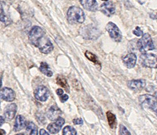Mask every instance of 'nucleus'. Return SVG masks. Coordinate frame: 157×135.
Wrapping results in <instances>:
<instances>
[{
	"instance_id": "obj_1",
	"label": "nucleus",
	"mask_w": 157,
	"mask_h": 135,
	"mask_svg": "<svg viewBox=\"0 0 157 135\" xmlns=\"http://www.w3.org/2000/svg\"><path fill=\"white\" fill-rule=\"evenodd\" d=\"M85 14L82 9L72 6L68 10L67 20L70 24H82L85 21Z\"/></svg>"
},
{
	"instance_id": "obj_2",
	"label": "nucleus",
	"mask_w": 157,
	"mask_h": 135,
	"mask_svg": "<svg viewBox=\"0 0 157 135\" xmlns=\"http://www.w3.org/2000/svg\"><path fill=\"white\" fill-rule=\"evenodd\" d=\"M137 47L142 54L146 53V51H147L154 49L155 46L151 35L148 33L144 34L141 39L138 41Z\"/></svg>"
},
{
	"instance_id": "obj_3",
	"label": "nucleus",
	"mask_w": 157,
	"mask_h": 135,
	"mask_svg": "<svg viewBox=\"0 0 157 135\" xmlns=\"http://www.w3.org/2000/svg\"><path fill=\"white\" fill-rule=\"evenodd\" d=\"M140 62L143 66L157 68V56L153 53H144L140 57Z\"/></svg>"
},
{
	"instance_id": "obj_4",
	"label": "nucleus",
	"mask_w": 157,
	"mask_h": 135,
	"mask_svg": "<svg viewBox=\"0 0 157 135\" xmlns=\"http://www.w3.org/2000/svg\"><path fill=\"white\" fill-rule=\"evenodd\" d=\"M45 35L44 31L39 26H34L29 34V40L31 44L37 47L40 40Z\"/></svg>"
},
{
	"instance_id": "obj_5",
	"label": "nucleus",
	"mask_w": 157,
	"mask_h": 135,
	"mask_svg": "<svg viewBox=\"0 0 157 135\" xmlns=\"http://www.w3.org/2000/svg\"><path fill=\"white\" fill-rule=\"evenodd\" d=\"M80 34L83 38L87 40H95L101 35L100 31L91 25H87L82 27L80 30Z\"/></svg>"
},
{
	"instance_id": "obj_6",
	"label": "nucleus",
	"mask_w": 157,
	"mask_h": 135,
	"mask_svg": "<svg viewBox=\"0 0 157 135\" xmlns=\"http://www.w3.org/2000/svg\"><path fill=\"white\" fill-rule=\"evenodd\" d=\"M139 101L144 108L154 111L157 106V97L149 94H145L139 97Z\"/></svg>"
},
{
	"instance_id": "obj_7",
	"label": "nucleus",
	"mask_w": 157,
	"mask_h": 135,
	"mask_svg": "<svg viewBox=\"0 0 157 135\" xmlns=\"http://www.w3.org/2000/svg\"><path fill=\"white\" fill-rule=\"evenodd\" d=\"M106 30L110 37L117 42H119L122 40V34L117 26L113 22H109L106 25Z\"/></svg>"
},
{
	"instance_id": "obj_8",
	"label": "nucleus",
	"mask_w": 157,
	"mask_h": 135,
	"mask_svg": "<svg viewBox=\"0 0 157 135\" xmlns=\"http://www.w3.org/2000/svg\"><path fill=\"white\" fill-rule=\"evenodd\" d=\"M37 48H39L41 53L47 54L50 53V52L53 50L54 46L50 40L43 36V37L40 40Z\"/></svg>"
},
{
	"instance_id": "obj_9",
	"label": "nucleus",
	"mask_w": 157,
	"mask_h": 135,
	"mask_svg": "<svg viewBox=\"0 0 157 135\" xmlns=\"http://www.w3.org/2000/svg\"><path fill=\"white\" fill-rule=\"evenodd\" d=\"M0 98L5 101L11 102L15 100L16 93L11 88L5 87L0 90Z\"/></svg>"
},
{
	"instance_id": "obj_10",
	"label": "nucleus",
	"mask_w": 157,
	"mask_h": 135,
	"mask_svg": "<svg viewBox=\"0 0 157 135\" xmlns=\"http://www.w3.org/2000/svg\"><path fill=\"white\" fill-rule=\"evenodd\" d=\"M34 95L37 100L40 101H45L48 98L49 91L48 88L44 86H39L35 90Z\"/></svg>"
},
{
	"instance_id": "obj_11",
	"label": "nucleus",
	"mask_w": 157,
	"mask_h": 135,
	"mask_svg": "<svg viewBox=\"0 0 157 135\" xmlns=\"http://www.w3.org/2000/svg\"><path fill=\"white\" fill-rule=\"evenodd\" d=\"M64 123L65 119L62 118H59L56 119L55 122L50 123L47 127V129L51 134H56L59 132Z\"/></svg>"
},
{
	"instance_id": "obj_12",
	"label": "nucleus",
	"mask_w": 157,
	"mask_h": 135,
	"mask_svg": "<svg viewBox=\"0 0 157 135\" xmlns=\"http://www.w3.org/2000/svg\"><path fill=\"white\" fill-rule=\"evenodd\" d=\"M17 111V105L15 103H11L8 105L5 108L4 116L5 118L7 120H11L13 119Z\"/></svg>"
},
{
	"instance_id": "obj_13",
	"label": "nucleus",
	"mask_w": 157,
	"mask_h": 135,
	"mask_svg": "<svg viewBox=\"0 0 157 135\" xmlns=\"http://www.w3.org/2000/svg\"><path fill=\"white\" fill-rule=\"evenodd\" d=\"M101 11L107 16H111L116 11V7L114 4L111 2H107L102 4L100 8Z\"/></svg>"
},
{
	"instance_id": "obj_14",
	"label": "nucleus",
	"mask_w": 157,
	"mask_h": 135,
	"mask_svg": "<svg viewBox=\"0 0 157 135\" xmlns=\"http://www.w3.org/2000/svg\"><path fill=\"white\" fill-rule=\"evenodd\" d=\"M123 61L124 64L128 68H132L136 64L137 57L136 54L133 53H128L127 55L123 57Z\"/></svg>"
},
{
	"instance_id": "obj_15",
	"label": "nucleus",
	"mask_w": 157,
	"mask_h": 135,
	"mask_svg": "<svg viewBox=\"0 0 157 135\" xmlns=\"http://www.w3.org/2000/svg\"><path fill=\"white\" fill-rule=\"evenodd\" d=\"M146 82L144 79L132 80L128 82V86L134 91L142 90L145 86Z\"/></svg>"
},
{
	"instance_id": "obj_16",
	"label": "nucleus",
	"mask_w": 157,
	"mask_h": 135,
	"mask_svg": "<svg viewBox=\"0 0 157 135\" xmlns=\"http://www.w3.org/2000/svg\"><path fill=\"white\" fill-rule=\"evenodd\" d=\"M62 111L60 110L59 108L57 107L56 105L52 106L48 111L47 112V117L50 120L54 121L60 118L61 115Z\"/></svg>"
},
{
	"instance_id": "obj_17",
	"label": "nucleus",
	"mask_w": 157,
	"mask_h": 135,
	"mask_svg": "<svg viewBox=\"0 0 157 135\" xmlns=\"http://www.w3.org/2000/svg\"><path fill=\"white\" fill-rule=\"evenodd\" d=\"M85 9L90 11H96L98 9V3L96 0H79Z\"/></svg>"
},
{
	"instance_id": "obj_18",
	"label": "nucleus",
	"mask_w": 157,
	"mask_h": 135,
	"mask_svg": "<svg viewBox=\"0 0 157 135\" xmlns=\"http://www.w3.org/2000/svg\"><path fill=\"white\" fill-rule=\"evenodd\" d=\"M26 126V122L24 116L18 115L16 118L14 126V130L15 131H19L25 127Z\"/></svg>"
},
{
	"instance_id": "obj_19",
	"label": "nucleus",
	"mask_w": 157,
	"mask_h": 135,
	"mask_svg": "<svg viewBox=\"0 0 157 135\" xmlns=\"http://www.w3.org/2000/svg\"><path fill=\"white\" fill-rule=\"evenodd\" d=\"M26 135H38V128L33 122H29L25 129Z\"/></svg>"
},
{
	"instance_id": "obj_20",
	"label": "nucleus",
	"mask_w": 157,
	"mask_h": 135,
	"mask_svg": "<svg viewBox=\"0 0 157 135\" xmlns=\"http://www.w3.org/2000/svg\"><path fill=\"white\" fill-rule=\"evenodd\" d=\"M106 116H107L108 122L109 127H110L112 129L116 128V124H117L116 115L113 114L112 112L108 111L106 112Z\"/></svg>"
},
{
	"instance_id": "obj_21",
	"label": "nucleus",
	"mask_w": 157,
	"mask_h": 135,
	"mask_svg": "<svg viewBox=\"0 0 157 135\" xmlns=\"http://www.w3.org/2000/svg\"><path fill=\"white\" fill-rule=\"evenodd\" d=\"M56 81L57 84H58L59 86H61V87L65 88L67 92H69V86L68 85L67 79L63 76L62 75L57 76L56 78Z\"/></svg>"
},
{
	"instance_id": "obj_22",
	"label": "nucleus",
	"mask_w": 157,
	"mask_h": 135,
	"mask_svg": "<svg viewBox=\"0 0 157 135\" xmlns=\"http://www.w3.org/2000/svg\"><path fill=\"white\" fill-rule=\"evenodd\" d=\"M40 70L42 71V73H43L44 75L48 77H52V75H53V73H52V71L50 70L49 66L47 64L46 62H42L40 64Z\"/></svg>"
},
{
	"instance_id": "obj_23",
	"label": "nucleus",
	"mask_w": 157,
	"mask_h": 135,
	"mask_svg": "<svg viewBox=\"0 0 157 135\" xmlns=\"http://www.w3.org/2000/svg\"><path fill=\"white\" fill-rule=\"evenodd\" d=\"M85 56L87 57V59H89L90 61L93 62V63L101 66V63H100V62L98 60L97 57L95 55H94L93 53H91V52L88 51H86Z\"/></svg>"
},
{
	"instance_id": "obj_24",
	"label": "nucleus",
	"mask_w": 157,
	"mask_h": 135,
	"mask_svg": "<svg viewBox=\"0 0 157 135\" xmlns=\"http://www.w3.org/2000/svg\"><path fill=\"white\" fill-rule=\"evenodd\" d=\"M76 131L71 126H66L63 129V135H76Z\"/></svg>"
},
{
	"instance_id": "obj_25",
	"label": "nucleus",
	"mask_w": 157,
	"mask_h": 135,
	"mask_svg": "<svg viewBox=\"0 0 157 135\" xmlns=\"http://www.w3.org/2000/svg\"><path fill=\"white\" fill-rule=\"evenodd\" d=\"M119 134L120 135H131L127 128L122 124L119 126Z\"/></svg>"
},
{
	"instance_id": "obj_26",
	"label": "nucleus",
	"mask_w": 157,
	"mask_h": 135,
	"mask_svg": "<svg viewBox=\"0 0 157 135\" xmlns=\"http://www.w3.org/2000/svg\"><path fill=\"white\" fill-rule=\"evenodd\" d=\"M0 21L6 25H9L10 23V20L8 18L7 16H5L3 13L0 16Z\"/></svg>"
},
{
	"instance_id": "obj_27",
	"label": "nucleus",
	"mask_w": 157,
	"mask_h": 135,
	"mask_svg": "<svg viewBox=\"0 0 157 135\" xmlns=\"http://www.w3.org/2000/svg\"><path fill=\"white\" fill-rule=\"evenodd\" d=\"M133 34L137 36H143V31L141 30L139 27H137L135 30L133 31Z\"/></svg>"
},
{
	"instance_id": "obj_28",
	"label": "nucleus",
	"mask_w": 157,
	"mask_h": 135,
	"mask_svg": "<svg viewBox=\"0 0 157 135\" xmlns=\"http://www.w3.org/2000/svg\"><path fill=\"white\" fill-rule=\"evenodd\" d=\"M73 123L75 125H82L83 123V122L82 118H76L73 119Z\"/></svg>"
},
{
	"instance_id": "obj_29",
	"label": "nucleus",
	"mask_w": 157,
	"mask_h": 135,
	"mask_svg": "<svg viewBox=\"0 0 157 135\" xmlns=\"http://www.w3.org/2000/svg\"><path fill=\"white\" fill-rule=\"evenodd\" d=\"M68 99H69V96H68V95L67 94H64V95H62L61 97H60V100H61V101L64 103L65 101H67L68 100Z\"/></svg>"
},
{
	"instance_id": "obj_30",
	"label": "nucleus",
	"mask_w": 157,
	"mask_h": 135,
	"mask_svg": "<svg viewBox=\"0 0 157 135\" xmlns=\"http://www.w3.org/2000/svg\"><path fill=\"white\" fill-rule=\"evenodd\" d=\"M56 93L58 96H61L62 95H63V90L61 88H59V89H57L56 90Z\"/></svg>"
},
{
	"instance_id": "obj_31",
	"label": "nucleus",
	"mask_w": 157,
	"mask_h": 135,
	"mask_svg": "<svg viewBox=\"0 0 157 135\" xmlns=\"http://www.w3.org/2000/svg\"><path fill=\"white\" fill-rule=\"evenodd\" d=\"M39 133H40V135H49V134L47 133L44 129H40V132H39Z\"/></svg>"
},
{
	"instance_id": "obj_32",
	"label": "nucleus",
	"mask_w": 157,
	"mask_h": 135,
	"mask_svg": "<svg viewBox=\"0 0 157 135\" xmlns=\"http://www.w3.org/2000/svg\"><path fill=\"white\" fill-rule=\"evenodd\" d=\"M4 122H5V119L2 116H0V126H2V124H3Z\"/></svg>"
},
{
	"instance_id": "obj_33",
	"label": "nucleus",
	"mask_w": 157,
	"mask_h": 135,
	"mask_svg": "<svg viewBox=\"0 0 157 135\" xmlns=\"http://www.w3.org/2000/svg\"><path fill=\"white\" fill-rule=\"evenodd\" d=\"M3 13V7H2V3H0V16H1Z\"/></svg>"
},
{
	"instance_id": "obj_34",
	"label": "nucleus",
	"mask_w": 157,
	"mask_h": 135,
	"mask_svg": "<svg viewBox=\"0 0 157 135\" xmlns=\"http://www.w3.org/2000/svg\"><path fill=\"white\" fill-rule=\"evenodd\" d=\"M6 134V133L4 131L3 129H0V135H5Z\"/></svg>"
},
{
	"instance_id": "obj_35",
	"label": "nucleus",
	"mask_w": 157,
	"mask_h": 135,
	"mask_svg": "<svg viewBox=\"0 0 157 135\" xmlns=\"http://www.w3.org/2000/svg\"><path fill=\"white\" fill-rule=\"evenodd\" d=\"M153 111H154V112H155L157 114V106H156V107L155 108V110H154Z\"/></svg>"
},
{
	"instance_id": "obj_36",
	"label": "nucleus",
	"mask_w": 157,
	"mask_h": 135,
	"mask_svg": "<svg viewBox=\"0 0 157 135\" xmlns=\"http://www.w3.org/2000/svg\"><path fill=\"white\" fill-rule=\"evenodd\" d=\"M155 17H153V19H157V13H156V15H155Z\"/></svg>"
},
{
	"instance_id": "obj_37",
	"label": "nucleus",
	"mask_w": 157,
	"mask_h": 135,
	"mask_svg": "<svg viewBox=\"0 0 157 135\" xmlns=\"http://www.w3.org/2000/svg\"><path fill=\"white\" fill-rule=\"evenodd\" d=\"M102 1H104V2H107L108 0H102Z\"/></svg>"
},
{
	"instance_id": "obj_38",
	"label": "nucleus",
	"mask_w": 157,
	"mask_h": 135,
	"mask_svg": "<svg viewBox=\"0 0 157 135\" xmlns=\"http://www.w3.org/2000/svg\"><path fill=\"white\" fill-rule=\"evenodd\" d=\"M17 135H24V134H17Z\"/></svg>"
},
{
	"instance_id": "obj_39",
	"label": "nucleus",
	"mask_w": 157,
	"mask_h": 135,
	"mask_svg": "<svg viewBox=\"0 0 157 135\" xmlns=\"http://www.w3.org/2000/svg\"><path fill=\"white\" fill-rule=\"evenodd\" d=\"M0 111H1V108H0Z\"/></svg>"
}]
</instances>
